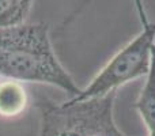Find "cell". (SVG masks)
<instances>
[{
    "label": "cell",
    "mask_w": 155,
    "mask_h": 136,
    "mask_svg": "<svg viewBox=\"0 0 155 136\" xmlns=\"http://www.w3.org/2000/svg\"><path fill=\"white\" fill-rule=\"evenodd\" d=\"M31 7L30 0H0V30L25 25Z\"/></svg>",
    "instance_id": "6"
},
{
    "label": "cell",
    "mask_w": 155,
    "mask_h": 136,
    "mask_svg": "<svg viewBox=\"0 0 155 136\" xmlns=\"http://www.w3.org/2000/svg\"><path fill=\"white\" fill-rule=\"evenodd\" d=\"M135 109L139 112L143 123L148 131V136H155V48L153 52V63L146 78L144 87L135 102Z\"/></svg>",
    "instance_id": "5"
},
{
    "label": "cell",
    "mask_w": 155,
    "mask_h": 136,
    "mask_svg": "<svg viewBox=\"0 0 155 136\" xmlns=\"http://www.w3.org/2000/svg\"><path fill=\"white\" fill-rule=\"evenodd\" d=\"M136 8L142 23V32L107 61L87 87L82 88L79 95L71 98L68 102L74 104L105 97L117 91V88L125 83L148 75L155 48V23L148 21L142 2H136Z\"/></svg>",
    "instance_id": "3"
},
{
    "label": "cell",
    "mask_w": 155,
    "mask_h": 136,
    "mask_svg": "<svg viewBox=\"0 0 155 136\" xmlns=\"http://www.w3.org/2000/svg\"><path fill=\"white\" fill-rule=\"evenodd\" d=\"M0 78L54 86L72 98L82 91L57 59L48 23L0 30Z\"/></svg>",
    "instance_id": "1"
},
{
    "label": "cell",
    "mask_w": 155,
    "mask_h": 136,
    "mask_svg": "<svg viewBox=\"0 0 155 136\" xmlns=\"http://www.w3.org/2000/svg\"><path fill=\"white\" fill-rule=\"evenodd\" d=\"M29 94L22 82L0 78V118H16L26 112Z\"/></svg>",
    "instance_id": "4"
},
{
    "label": "cell",
    "mask_w": 155,
    "mask_h": 136,
    "mask_svg": "<svg viewBox=\"0 0 155 136\" xmlns=\"http://www.w3.org/2000/svg\"><path fill=\"white\" fill-rule=\"evenodd\" d=\"M116 91L80 102H41L38 136H127L113 117Z\"/></svg>",
    "instance_id": "2"
}]
</instances>
